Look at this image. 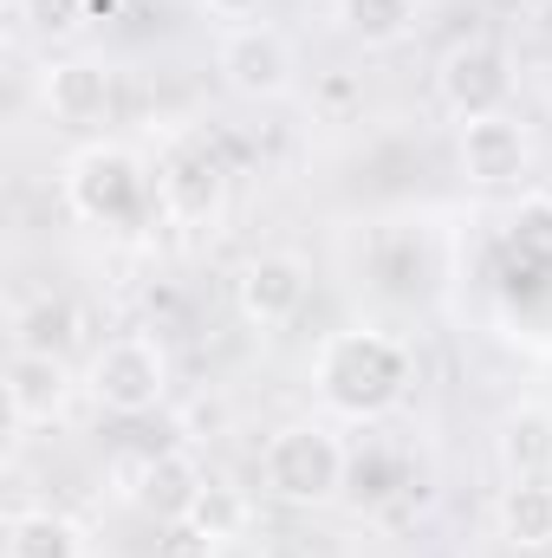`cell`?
Here are the masks:
<instances>
[{
	"mask_svg": "<svg viewBox=\"0 0 552 558\" xmlns=\"http://www.w3.org/2000/svg\"><path fill=\"white\" fill-rule=\"evenodd\" d=\"M345 468L351 454L325 422H286L261 448V481L279 507H332L345 487Z\"/></svg>",
	"mask_w": 552,
	"mask_h": 558,
	"instance_id": "cell-3",
	"label": "cell"
},
{
	"mask_svg": "<svg viewBox=\"0 0 552 558\" xmlns=\"http://www.w3.org/2000/svg\"><path fill=\"white\" fill-rule=\"evenodd\" d=\"M305 299H312V267H305L299 254H254V260L235 274V305H241V318L261 325V331L292 325V318L305 312Z\"/></svg>",
	"mask_w": 552,
	"mask_h": 558,
	"instance_id": "cell-8",
	"label": "cell"
},
{
	"mask_svg": "<svg viewBox=\"0 0 552 558\" xmlns=\"http://www.w3.org/2000/svg\"><path fill=\"white\" fill-rule=\"evenodd\" d=\"M39 98H46V111H52L59 124L92 131V124L111 118L118 85H111V65H98V59H52L46 78H39Z\"/></svg>",
	"mask_w": 552,
	"mask_h": 558,
	"instance_id": "cell-11",
	"label": "cell"
},
{
	"mask_svg": "<svg viewBox=\"0 0 552 558\" xmlns=\"http://www.w3.org/2000/svg\"><path fill=\"white\" fill-rule=\"evenodd\" d=\"M7 558H85V526L52 507H26L7 520Z\"/></svg>",
	"mask_w": 552,
	"mask_h": 558,
	"instance_id": "cell-16",
	"label": "cell"
},
{
	"mask_svg": "<svg viewBox=\"0 0 552 558\" xmlns=\"http://www.w3.org/2000/svg\"><path fill=\"white\" fill-rule=\"evenodd\" d=\"M455 156H461V175H468L475 189H507V182L527 175V162H533V137H527L520 118L501 111V118H475V124H461Z\"/></svg>",
	"mask_w": 552,
	"mask_h": 558,
	"instance_id": "cell-10",
	"label": "cell"
},
{
	"mask_svg": "<svg viewBox=\"0 0 552 558\" xmlns=\"http://www.w3.org/2000/svg\"><path fill=\"white\" fill-rule=\"evenodd\" d=\"M422 20V0H332V26L364 46V52H384V46H404Z\"/></svg>",
	"mask_w": 552,
	"mask_h": 558,
	"instance_id": "cell-15",
	"label": "cell"
},
{
	"mask_svg": "<svg viewBox=\"0 0 552 558\" xmlns=\"http://www.w3.org/2000/svg\"><path fill=\"white\" fill-rule=\"evenodd\" d=\"M221 85L235 92V98H254V105H274L286 98L292 85H299V52H292V39L279 33V26H228V39H221Z\"/></svg>",
	"mask_w": 552,
	"mask_h": 558,
	"instance_id": "cell-7",
	"label": "cell"
},
{
	"mask_svg": "<svg viewBox=\"0 0 552 558\" xmlns=\"http://www.w3.org/2000/svg\"><path fill=\"white\" fill-rule=\"evenodd\" d=\"M228 202V162L208 149V137H176L156 162V208L182 228L215 221Z\"/></svg>",
	"mask_w": 552,
	"mask_h": 558,
	"instance_id": "cell-6",
	"label": "cell"
},
{
	"mask_svg": "<svg viewBox=\"0 0 552 558\" xmlns=\"http://www.w3.org/2000/svg\"><path fill=\"white\" fill-rule=\"evenodd\" d=\"M254 558H312V546H299V539H274V546H261Z\"/></svg>",
	"mask_w": 552,
	"mask_h": 558,
	"instance_id": "cell-21",
	"label": "cell"
},
{
	"mask_svg": "<svg viewBox=\"0 0 552 558\" xmlns=\"http://www.w3.org/2000/svg\"><path fill=\"white\" fill-rule=\"evenodd\" d=\"M494 461L507 481H552V410L514 403L494 428Z\"/></svg>",
	"mask_w": 552,
	"mask_h": 558,
	"instance_id": "cell-13",
	"label": "cell"
},
{
	"mask_svg": "<svg viewBox=\"0 0 552 558\" xmlns=\"http://www.w3.org/2000/svg\"><path fill=\"white\" fill-rule=\"evenodd\" d=\"M65 208L92 228H137L156 208V169L124 143H85L65 162Z\"/></svg>",
	"mask_w": 552,
	"mask_h": 558,
	"instance_id": "cell-2",
	"label": "cell"
},
{
	"mask_svg": "<svg viewBox=\"0 0 552 558\" xmlns=\"http://www.w3.org/2000/svg\"><path fill=\"white\" fill-rule=\"evenodd\" d=\"M85 390L105 416H149L169 397V351L149 331H124L105 338L85 364Z\"/></svg>",
	"mask_w": 552,
	"mask_h": 558,
	"instance_id": "cell-4",
	"label": "cell"
},
{
	"mask_svg": "<svg viewBox=\"0 0 552 558\" xmlns=\"http://www.w3.org/2000/svg\"><path fill=\"white\" fill-rule=\"evenodd\" d=\"M72 403V364L59 351H39V344H13L7 357V410L20 428H46V422L65 416Z\"/></svg>",
	"mask_w": 552,
	"mask_h": 558,
	"instance_id": "cell-9",
	"label": "cell"
},
{
	"mask_svg": "<svg viewBox=\"0 0 552 558\" xmlns=\"http://www.w3.org/2000/svg\"><path fill=\"white\" fill-rule=\"evenodd\" d=\"M149 558H221V539L208 526H195V520H163Z\"/></svg>",
	"mask_w": 552,
	"mask_h": 558,
	"instance_id": "cell-18",
	"label": "cell"
},
{
	"mask_svg": "<svg viewBox=\"0 0 552 558\" xmlns=\"http://www.w3.org/2000/svg\"><path fill=\"white\" fill-rule=\"evenodd\" d=\"M435 98L448 118L475 124V118H501L514 105V59L494 39H455L435 65Z\"/></svg>",
	"mask_w": 552,
	"mask_h": 558,
	"instance_id": "cell-5",
	"label": "cell"
},
{
	"mask_svg": "<svg viewBox=\"0 0 552 558\" xmlns=\"http://www.w3.org/2000/svg\"><path fill=\"white\" fill-rule=\"evenodd\" d=\"M85 7H92V0H26V13H33L39 33H65V26H79Z\"/></svg>",
	"mask_w": 552,
	"mask_h": 558,
	"instance_id": "cell-19",
	"label": "cell"
},
{
	"mask_svg": "<svg viewBox=\"0 0 552 558\" xmlns=\"http://www.w3.org/2000/svg\"><path fill=\"white\" fill-rule=\"evenodd\" d=\"M312 384H319V403L345 422H377L391 416L416 384V357L410 344L384 325H351V331H332L319 351H312Z\"/></svg>",
	"mask_w": 552,
	"mask_h": 558,
	"instance_id": "cell-1",
	"label": "cell"
},
{
	"mask_svg": "<svg viewBox=\"0 0 552 558\" xmlns=\"http://www.w3.org/2000/svg\"><path fill=\"white\" fill-rule=\"evenodd\" d=\"M494 533L514 553H552V481H507L494 500Z\"/></svg>",
	"mask_w": 552,
	"mask_h": 558,
	"instance_id": "cell-14",
	"label": "cell"
},
{
	"mask_svg": "<svg viewBox=\"0 0 552 558\" xmlns=\"http://www.w3.org/2000/svg\"><path fill=\"white\" fill-rule=\"evenodd\" d=\"M189 520H195V526H208V533L228 546V539H241V533L254 526V507H248V494H241V487H228V481H208Z\"/></svg>",
	"mask_w": 552,
	"mask_h": 558,
	"instance_id": "cell-17",
	"label": "cell"
},
{
	"mask_svg": "<svg viewBox=\"0 0 552 558\" xmlns=\"http://www.w3.org/2000/svg\"><path fill=\"white\" fill-rule=\"evenodd\" d=\"M208 7V20H228V26H254V13L267 7V0H202Z\"/></svg>",
	"mask_w": 552,
	"mask_h": 558,
	"instance_id": "cell-20",
	"label": "cell"
},
{
	"mask_svg": "<svg viewBox=\"0 0 552 558\" xmlns=\"http://www.w3.org/2000/svg\"><path fill=\"white\" fill-rule=\"evenodd\" d=\"M202 487H208V474L189 454H156V461L124 468V500H137L143 513H156V526L163 520H189Z\"/></svg>",
	"mask_w": 552,
	"mask_h": 558,
	"instance_id": "cell-12",
	"label": "cell"
}]
</instances>
